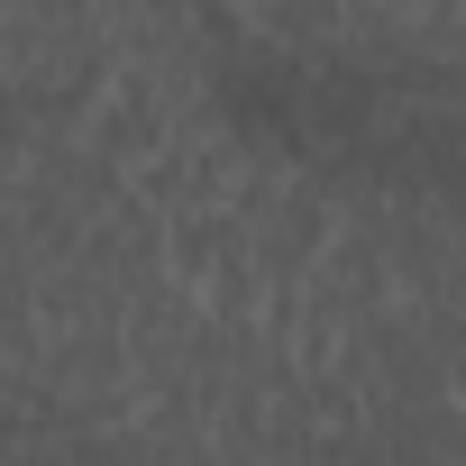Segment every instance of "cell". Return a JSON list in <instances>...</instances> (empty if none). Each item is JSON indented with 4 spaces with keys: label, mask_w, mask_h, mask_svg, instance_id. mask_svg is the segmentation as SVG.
Listing matches in <instances>:
<instances>
[{
    "label": "cell",
    "mask_w": 466,
    "mask_h": 466,
    "mask_svg": "<svg viewBox=\"0 0 466 466\" xmlns=\"http://www.w3.org/2000/svg\"><path fill=\"white\" fill-rule=\"evenodd\" d=\"M339 228H348V192H339L329 174H293L284 201L257 219V275H266V302H293V293L320 275V257L339 248Z\"/></svg>",
    "instance_id": "cell-1"
},
{
    "label": "cell",
    "mask_w": 466,
    "mask_h": 466,
    "mask_svg": "<svg viewBox=\"0 0 466 466\" xmlns=\"http://www.w3.org/2000/svg\"><path fill=\"white\" fill-rule=\"evenodd\" d=\"M83 266H92L101 284H119L128 302H137L147 284H165V275H174V257H165V210H147L137 192H128L119 210H101L92 238H83Z\"/></svg>",
    "instance_id": "cell-2"
},
{
    "label": "cell",
    "mask_w": 466,
    "mask_h": 466,
    "mask_svg": "<svg viewBox=\"0 0 466 466\" xmlns=\"http://www.w3.org/2000/svg\"><path fill=\"white\" fill-rule=\"evenodd\" d=\"M37 311H46V339H83V329H128V293L119 284H101L83 257L74 266H56L46 284H37Z\"/></svg>",
    "instance_id": "cell-3"
}]
</instances>
